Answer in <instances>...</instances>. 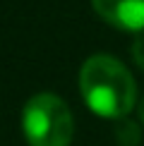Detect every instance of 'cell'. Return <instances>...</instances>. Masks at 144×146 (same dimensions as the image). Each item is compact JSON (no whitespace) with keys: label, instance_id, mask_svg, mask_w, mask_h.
I'll use <instances>...</instances> for the list:
<instances>
[{"label":"cell","instance_id":"5","mask_svg":"<svg viewBox=\"0 0 144 146\" xmlns=\"http://www.w3.org/2000/svg\"><path fill=\"white\" fill-rule=\"evenodd\" d=\"M132 55H135V60L144 67V36H139V38L135 41V46H132Z\"/></svg>","mask_w":144,"mask_h":146},{"label":"cell","instance_id":"3","mask_svg":"<svg viewBox=\"0 0 144 146\" xmlns=\"http://www.w3.org/2000/svg\"><path fill=\"white\" fill-rule=\"evenodd\" d=\"M101 19L125 31L144 29V0H91Z\"/></svg>","mask_w":144,"mask_h":146},{"label":"cell","instance_id":"6","mask_svg":"<svg viewBox=\"0 0 144 146\" xmlns=\"http://www.w3.org/2000/svg\"><path fill=\"white\" fill-rule=\"evenodd\" d=\"M139 117H142V122H144V101L139 103Z\"/></svg>","mask_w":144,"mask_h":146},{"label":"cell","instance_id":"1","mask_svg":"<svg viewBox=\"0 0 144 146\" xmlns=\"http://www.w3.org/2000/svg\"><path fill=\"white\" fill-rule=\"evenodd\" d=\"M79 91L87 106L108 120H123L137 98V84L130 70L106 53L91 55L82 65Z\"/></svg>","mask_w":144,"mask_h":146},{"label":"cell","instance_id":"4","mask_svg":"<svg viewBox=\"0 0 144 146\" xmlns=\"http://www.w3.org/2000/svg\"><path fill=\"white\" fill-rule=\"evenodd\" d=\"M118 144L120 146H137L139 144V127L123 117L118 125Z\"/></svg>","mask_w":144,"mask_h":146},{"label":"cell","instance_id":"2","mask_svg":"<svg viewBox=\"0 0 144 146\" xmlns=\"http://www.w3.org/2000/svg\"><path fill=\"white\" fill-rule=\"evenodd\" d=\"M22 129L29 146H70L75 122L70 108L55 94H36L22 110Z\"/></svg>","mask_w":144,"mask_h":146}]
</instances>
